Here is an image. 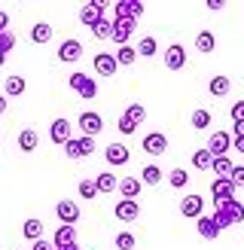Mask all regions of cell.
<instances>
[{"instance_id": "cell-23", "label": "cell", "mask_w": 244, "mask_h": 250, "mask_svg": "<svg viewBox=\"0 0 244 250\" xmlns=\"http://www.w3.org/2000/svg\"><path fill=\"white\" fill-rule=\"evenodd\" d=\"M95 186H98V192H119V177L113 171H104L95 177Z\"/></svg>"}, {"instance_id": "cell-25", "label": "cell", "mask_w": 244, "mask_h": 250, "mask_svg": "<svg viewBox=\"0 0 244 250\" xmlns=\"http://www.w3.org/2000/svg\"><path fill=\"white\" fill-rule=\"evenodd\" d=\"M207 92H211L214 98H226V95L232 92V80H229V77H223V73H220V77H214L211 83H207Z\"/></svg>"}, {"instance_id": "cell-44", "label": "cell", "mask_w": 244, "mask_h": 250, "mask_svg": "<svg viewBox=\"0 0 244 250\" xmlns=\"http://www.w3.org/2000/svg\"><path fill=\"white\" fill-rule=\"evenodd\" d=\"M80 146H82V156H92L95 153V137H80Z\"/></svg>"}, {"instance_id": "cell-37", "label": "cell", "mask_w": 244, "mask_h": 250, "mask_svg": "<svg viewBox=\"0 0 244 250\" xmlns=\"http://www.w3.org/2000/svg\"><path fill=\"white\" fill-rule=\"evenodd\" d=\"M122 116H128V119H134V122L141 125V122L146 119V107H143V104H128L125 110H122Z\"/></svg>"}, {"instance_id": "cell-28", "label": "cell", "mask_w": 244, "mask_h": 250, "mask_svg": "<svg viewBox=\"0 0 244 250\" xmlns=\"http://www.w3.org/2000/svg\"><path fill=\"white\" fill-rule=\"evenodd\" d=\"M211 162H214V156L207 153V146H202V149L192 153V168L195 171H211Z\"/></svg>"}, {"instance_id": "cell-30", "label": "cell", "mask_w": 244, "mask_h": 250, "mask_svg": "<svg viewBox=\"0 0 244 250\" xmlns=\"http://www.w3.org/2000/svg\"><path fill=\"white\" fill-rule=\"evenodd\" d=\"M138 49V58L143 55V58H153L156 52H159V43H156V37H141V43L134 46Z\"/></svg>"}, {"instance_id": "cell-34", "label": "cell", "mask_w": 244, "mask_h": 250, "mask_svg": "<svg viewBox=\"0 0 244 250\" xmlns=\"http://www.w3.org/2000/svg\"><path fill=\"white\" fill-rule=\"evenodd\" d=\"M207 125H211V113H207L204 107H195V110H192V128H195V131H204Z\"/></svg>"}, {"instance_id": "cell-43", "label": "cell", "mask_w": 244, "mask_h": 250, "mask_svg": "<svg viewBox=\"0 0 244 250\" xmlns=\"http://www.w3.org/2000/svg\"><path fill=\"white\" fill-rule=\"evenodd\" d=\"M229 113H232V122H244V98L232 104V110H229Z\"/></svg>"}, {"instance_id": "cell-40", "label": "cell", "mask_w": 244, "mask_h": 250, "mask_svg": "<svg viewBox=\"0 0 244 250\" xmlns=\"http://www.w3.org/2000/svg\"><path fill=\"white\" fill-rule=\"evenodd\" d=\"M12 49H16V37H12L9 31H6V34H0V58H6Z\"/></svg>"}, {"instance_id": "cell-20", "label": "cell", "mask_w": 244, "mask_h": 250, "mask_svg": "<svg viewBox=\"0 0 244 250\" xmlns=\"http://www.w3.org/2000/svg\"><path fill=\"white\" fill-rule=\"evenodd\" d=\"M195 232H199L204 241H214V238H220V229H217L214 217H199V220H195Z\"/></svg>"}, {"instance_id": "cell-52", "label": "cell", "mask_w": 244, "mask_h": 250, "mask_svg": "<svg viewBox=\"0 0 244 250\" xmlns=\"http://www.w3.org/2000/svg\"><path fill=\"white\" fill-rule=\"evenodd\" d=\"M67 250H80V247H77V244H73V247H67Z\"/></svg>"}, {"instance_id": "cell-8", "label": "cell", "mask_w": 244, "mask_h": 250, "mask_svg": "<svg viewBox=\"0 0 244 250\" xmlns=\"http://www.w3.org/2000/svg\"><path fill=\"white\" fill-rule=\"evenodd\" d=\"M70 137H73V125H70V119L61 116V119H55L52 125H49V141H52V144L64 146V144L70 141Z\"/></svg>"}, {"instance_id": "cell-35", "label": "cell", "mask_w": 244, "mask_h": 250, "mask_svg": "<svg viewBox=\"0 0 244 250\" xmlns=\"http://www.w3.org/2000/svg\"><path fill=\"white\" fill-rule=\"evenodd\" d=\"M171 186H174V189H183V186L189 183V171L186 168H171Z\"/></svg>"}, {"instance_id": "cell-18", "label": "cell", "mask_w": 244, "mask_h": 250, "mask_svg": "<svg viewBox=\"0 0 244 250\" xmlns=\"http://www.w3.org/2000/svg\"><path fill=\"white\" fill-rule=\"evenodd\" d=\"M52 244H55V250L73 247V244H77V229H73V226H58L55 235H52Z\"/></svg>"}, {"instance_id": "cell-39", "label": "cell", "mask_w": 244, "mask_h": 250, "mask_svg": "<svg viewBox=\"0 0 244 250\" xmlns=\"http://www.w3.org/2000/svg\"><path fill=\"white\" fill-rule=\"evenodd\" d=\"M64 156L67 159H82V146H80V137H70L64 144Z\"/></svg>"}, {"instance_id": "cell-45", "label": "cell", "mask_w": 244, "mask_h": 250, "mask_svg": "<svg viewBox=\"0 0 244 250\" xmlns=\"http://www.w3.org/2000/svg\"><path fill=\"white\" fill-rule=\"evenodd\" d=\"M31 250H55V244H52V241H46V238H40V241H34V244H31Z\"/></svg>"}, {"instance_id": "cell-50", "label": "cell", "mask_w": 244, "mask_h": 250, "mask_svg": "<svg viewBox=\"0 0 244 250\" xmlns=\"http://www.w3.org/2000/svg\"><path fill=\"white\" fill-rule=\"evenodd\" d=\"M6 113V95H0V116Z\"/></svg>"}, {"instance_id": "cell-6", "label": "cell", "mask_w": 244, "mask_h": 250, "mask_svg": "<svg viewBox=\"0 0 244 250\" xmlns=\"http://www.w3.org/2000/svg\"><path fill=\"white\" fill-rule=\"evenodd\" d=\"M180 214L186 217V220H199V217H204V198H202L199 192L183 195V202H180Z\"/></svg>"}, {"instance_id": "cell-9", "label": "cell", "mask_w": 244, "mask_h": 250, "mask_svg": "<svg viewBox=\"0 0 244 250\" xmlns=\"http://www.w3.org/2000/svg\"><path fill=\"white\" fill-rule=\"evenodd\" d=\"M229 149H232V134L229 131H211V137H207V153L217 159V156H226Z\"/></svg>"}, {"instance_id": "cell-14", "label": "cell", "mask_w": 244, "mask_h": 250, "mask_svg": "<svg viewBox=\"0 0 244 250\" xmlns=\"http://www.w3.org/2000/svg\"><path fill=\"white\" fill-rule=\"evenodd\" d=\"M55 214H58V220H61V226H77V220H80V205H73L70 198H64V202L55 205Z\"/></svg>"}, {"instance_id": "cell-26", "label": "cell", "mask_w": 244, "mask_h": 250, "mask_svg": "<svg viewBox=\"0 0 244 250\" xmlns=\"http://www.w3.org/2000/svg\"><path fill=\"white\" fill-rule=\"evenodd\" d=\"M3 95H6V98H19V95H24V77H19V73L6 77V83H3Z\"/></svg>"}, {"instance_id": "cell-33", "label": "cell", "mask_w": 244, "mask_h": 250, "mask_svg": "<svg viewBox=\"0 0 244 250\" xmlns=\"http://www.w3.org/2000/svg\"><path fill=\"white\" fill-rule=\"evenodd\" d=\"M116 61H119L122 67L134 64V61H138V49H134V46H119L116 49Z\"/></svg>"}, {"instance_id": "cell-15", "label": "cell", "mask_w": 244, "mask_h": 250, "mask_svg": "<svg viewBox=\"0 0 244 250\" xmlns=\"http://www.w3.org/2000/svg\"><path fill=\"white\" fill-rule=\"evenodd\" d=\"M104 159H107V165L119 168V165H128L131 153H128V146H122V144H107L104 146Z\"/></svg>"}, {"instance_id": "cell-12", "label": "cell", "mask_w": 244, "mask_h": 250, "mask_svg": "<svg viewBox=\"0 0 244 250\" xmlns=\"http://www.w3.org/2000/svg\"><path fill=\"white\" fill-rule=\"evenodd\" d=\"M162 58H165V67L168 70H183V67H186V49H183L180 43H171Z\"/></svg>"}, {"instance_id": "cell-31", "label": "cell", "mask_w": 244, "mask_h": 250, "mask_svg": "<svg viewBox=\"0 0 244 250\" xmlns=\"http://www.w3.org/2000/svg\"><path fill=\"white\" fill-rule=\"evenodd\" d=\"M232 168H235V165H232V159H229V156H217V159L211 162V171L217 174V177H229Z\"/></svg>"}, {"instance_id": "cell-32", "label": "cell", "mask_w": 244, "mask_h": 250, "mask_svg": "<svg viewBox=\"0 0 244 250\" xmlns=\"http://www.w3.org/2000/svg\"><path fill=\"white\" fill-rule=\"evenodd\" d=\"M89 31H92V37H95V40H110V34H113V21L101 19V21H95Z\"/></svg>"}, {"instance_id": "cell-4", "label": "cell", "mask_w": 244, "mask_h": 250, "mask_svg": "<svg viewBox=\"0 0 244 250\" xmlns=\"http://www.w3.org/2000/svg\"><path fill=\"white\" fill-rule=\"evenodd\" d=\"M92 67H95V73H98V77L110 80V77H116V70H119V61H116V55H113V52H98V55L92 58Z\"/></svg>"}, {"instance_id": "cell-24", "label": "cell", "mask_w": 244, "mask_h": 250, "mask_svg": "<svg viewBox=\"0 0 244 250\" xmlns=\"http://www.w3.org/2000/svg\"><path fill=\"white\" fill-rule=\"evenodd\" d=\"M52 24H49V21H37L34 24V28H31V40L37 43V46H43V43H49V40H52Z\"/></svg>"}, {"instance_id": "cell-29", "label": "cell", "mask_w": 244, "mask_h": 250, "mask_svg": "<svg viewBox=\"0 0 244 250\" xmlns=\"http://www.w3.org/2000/svg\"><path fill=\"white\" fill-rule=\"evenodd\" d=\"M141 183H146V186H159V183H162V168H159V165H143V171H141Z\"/></svg>"}, {"instance_id": "cell-19", "label": "cell", "mask_w": 244, "mask_h": 250, "mask_svg": "<svg viewBox=\"0 0 244 250\" xmlns=\"http://www.w3.org/2000/svg\"><path fill=\"white\" fill-rule=\"evenodd\" d=\"M141 189H143L141 177H122V180H119V192H122V198H131V202H138Z\"/></svg>"}, {"instance_id": "cell-16", "label": "cell", "mask_w": 244, "mask_h": 250, "mask_svg": "<svg viewBox=\"0 0 244 250\" xmlns=\"http://www.w3.org/2000/svg\"><path fill=\"white\" fill-rule=\"evenodd\" d=\"M143 3L141 0H119V3H113V19H119V16H128V19H141L143 16Z\"/></svg>"}, {"instance_id": "cell-42", "label": "cell", "mask_w": 244, "mask_h": 250, "mask_svg": "<svg viewBox=\"0 0 244 250\" xmlns=\"http://www.w3.org/2000/svg\"><path fill=\"white\" fill-rule=\"evenodd\" d=\"M229 180H232V186H235V189H238V186H244V165H235V168H232Z\"/></svg>"}, {"instance_id": "cell-47", "label": "cell", "mask_w": 244, "mask_h": 250, "mask_svg": "<svg viewBox=\"0 0 244 250\" xmlns=\"http://www.w3.org/2000/svg\"><path fill=\"white\" fill-rule=\"evenodd\" d=\"M232 149H235L238 156H244V137H232Z\"/></svg>"}, {"instance_id": "cell-51", "label": "cell", "mask_w": 244, "mask_h": 250, "mask_svg": "<svg viewBox=\"0 0 244 250\" xmlns=\"http://www.w3.org/2000/svg\"><path fill=\"white\" fill-rule=\"evenodd\" d=\"M3 64H6V58H0V67H3Z\"/></svg>"}, {"instance_id": "cell-36", "label": "cell", "mask_w": 244, "mask_h": 250, "mask_svg": "<svg viewBox=\"0 0 244 250\" xmlns=\"http://www.w3.org/2000/svg\"><path fill=\"white\" fill-rule=\"evenodd\" d=\"M80 198L82 202H92V198H98V186H95V180H80Z\"/></svg>"}, {"instance_id": "cell-10", "label": "cell", "mask_w": 244, "mask_h": 250, "mask_svg": "<svg viewBox=\"0 0 244 250\" xmlns=\"http://www.w3.org/2000/svg\"><path fill=\"white\" fill-rule=\"evenodd\" d=\"M141 146H143L146 156H162L165 149H168V137L162 131H146V137L141 141Z\"/></svg>"}, {"instance_id": "cell-46", "label": "cell", "mask_w": 244, "mask_h": 250, "mask_svg": "<svg viewBox=\"0 0 244 250\" xmlns=\"http://www.w3.org/2000/svg\"><path fill=\"white\" fill-rule=\"evenodd\" d=\"M6 31H9V12L0 9V34H6Z\"/></svg>"}, {"instance_id": "cell-13", "label": "cell", "mask_w": 244, "mask_h": 250, "mask_svg": "<svg viewBox=\"0 0 244 250\" xmlns=\"http://www.w3.org/2000/svg\"><path fill=\"white\" fill-rule=\"evenodd\" d=\"M82 58V43L80 40H64L58 46V61H64V64H77V61Z\"/></svg>"}, {"instance_id": "cell-11", "label": "cell", "mask_w": 244, "mask_h": 250, "mask_svg": "<svg viewBox=\"0 0 244 250\" xmlns=\"http://www.w3.org/2000/svg\"><path fill=\"white\" fill-rule=\"evenodd\" d=\"M211 198H214V205L235 198V186H232V180H229V177H217V180H211Z\"/></svg>"}, {"instance_id": "cell-21", "label": "cell", "mask_w": 244, "mask_h": 250, "mask_svg": "<svg viewBox=\"0 0 244 250\" xmlns=\"http://www.w3.org/2000/svg\"><path fill=\"white\" fill-rule=\"evenodd\" d=\"M43 229H46V226H43V220L28 217V220H24V226H21V235L34 244V241H40V238H43Z\"/></svg>"}, {"instance_id": "cell-49", "label": "cell", "mask_w": 244, "mask_h": 250, "mask_svg": "<svg viewBox=\"0 0 244 250\" xmlns=\"http://www.w3.org/2000/svg\"><path fill=\"white\" fill-rule=\"evenodd\" d=\"M232 131H235V137H244V122H235V128H232Z\"/></svg>"}, {"instance_id": "cell-5", "label": "cell", "mask_w": 244, "mask_h": 250, "mask_svg": "<svg viewBox=\"0 0 244 250\" xmlns=\"http://www.w3.org/2000/svg\"><path fill=\"white\" fill-rule=\"evenodd\" d=\"M77 125H80V131H82L85 137H95V134H101V131H104V119L98 116L95 110H82L80 119H77Z\"/></svg>"}, {"instance_id": "cell-48", "label": "cell", "mask_w": 244, "mask_h": 250, "mask_svg": "<svg viewBox=\"0 0 244 250\" xmlns=\"http://www.w3.org/2000/svg\"><path fill=\"white\" fill-rule=\"evenodd\" d=\"M207 9H211V12H220V9H223V0H207Z\"/></svg>"}, {"instance_id": "cell-7", "label": "cell", "mask_w": 244, "mask_h": 250, "mask_svg": "<svg viewBox=\"0 0 244 250\" xmlns=\"http://www.w3.org/2000/svg\"><path fill=\"white\" fill-rule=\"evenodd\" d=\"M113 217L119 223H134V220L141 217V205L131 202V198H119V202L113 205Z\"/></svg>"}, {"instance_id": "cell-22", "label": "cell", "mask_w": 244, "mask_h": 250, "mask_svg": "<svg viewBox=\"0 0 244 250\" xmlns=\"http://www.w3.org/2000/svg\"><path fill=\"white\" fill-rule=\"evenodd\" d=\"M16 141H19V149H21V153H34V149L40 146V137H37L34 128H21Z\"/></svg>"}, {"instance_id": "cell-41", "label": "cell", "mask_w": 244, "mask_h": 250, "mask_svg": "<svg viewBox=\"0 0 244 250\" xmlns=\"http://www.w3.org/2000/svg\"><path fill=\"white\" fill-rule=\"evenodd\" d=\"M119 131L122 134H134V131H138V122L128 119V116H119Z\"/></svg>"}, {"instance_id": "cell-27", "label": "cell", "mask_w": 244, "mask_h": 250, "mask_svg": "<svg viewBox=\"0 0 244 250\" xmlns=\"http://www.w3.org/2000/svg\"><path fill=\"white\" fill-rule=\"evenodd\" d=\"M214 46H217V37H214V31H199L195 34V49L199 52H214Z\"/></svg>"}, {"instance_id": "cell-17", "label": "cell", "mask_w": 244, "mask_h": 250, "mask_svg": "<svg viewBox=\"0 0 244 250\" xmlns=\"http://www.w3.org/2000/svg\"><path fill=\"white\" fill-rule=\"evenodd\" d=\"M104 12H107V6L101 3V0H92V3H85V6L80 9V21L92 28L95 21H101V19H104Z\"/></svg>"}, {"instance_id": "cell-1", "label": "cell", "mask_w": 244, "mask_h": 250, "mask_svg": "<svg viewBox=\"0 0 244 250\" xmlns=\"http://www.w3.org/2000/svg\"><path fill=\"white\" fill-rule=\"evenodd\" d=\"M214 223H217V229L223 232L229 226H235V223H244V205L238 202V198H229V202H220L214 205Z\"/></svg>"}, {"instance_id": "cell-38", "label": "cell", "mask_w": 244, "mask_h": 250, "mask_svg": "<svg viewBox=\"0 0 244 250\" xmlns=\"http://www.w3.org/2000/svg\"><path fill=\"white\" fill-rule=\"evenodd\" d=\"M113 244H116V250H134V244H138V241H134V235H131V232L122 229L116 238H113Z\"/></svg>"}, {"instance_id": "cell-3", "label": "cell", "mask_w": 244, "mask_h": 250, "mask_svg": "<svg viewBox=\"0 0 244 250\" xmlns=\"http://www.w3.org/2000/svg\"><path fill=\"white\" fill-rule=\"evenodd\" d=\"M134 24H138V19H128V16L113 19V34H110V40H113L116 46H128L131 34H134Z\"/></svg>"}, {"instance_id": "cell-2", "label": "cell", "mask_w": 244, "mask_h": 250, "mask_svg": "<svg viewBox=\"0 0 244 250\" xmlns=\"http://www.w3.org/2000/svg\"><path fill=\"white\" fill-rule=\"evenodd\" d=\"M67 83H70V89L77 92L82 101H92V98H98V80H95V77H89V73L73 70L70 77H67Z\"/></svg>"}]
</instances>
